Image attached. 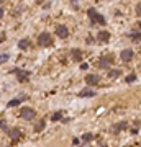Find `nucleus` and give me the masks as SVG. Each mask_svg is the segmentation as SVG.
Returning a JSON list of instances; mask_svg holds the SVG:
<instances>
[{"label": "nucleus", "instance_id": "obj_1", "mask_svg": "<svg viewBox=\"0 0 141 147\" xmlns=\"http://www.w3.org/2000/svg\"><path fill=\"white\" fill-rule=\"evenodd\" d=\"M87 15H89L90 21H92L94 25H105V16L100 15V13L95 10L94 7H90L89 10H87Z\"/></svg>", "mask_w": 141, "mask_h": 147}, {"label": "nucleus", "instance_id": "obj_2", "mask_svg": "<svg viewBox=\"0 0 141 147\" xmlns=\"http://www.w3.org/2000/svg\"><path fill=\"white\" fill-rule=\"evenodd\" d=\"M20 116L26 121H33L36 118V111L33 110V108H30V106H23L20 110Z\"/></svg>", "mask_w": 141, "mask_h": 147}, {"label": "nucleus", "instance_id": "obj_3", "mask_svg": "<svg viewBox=\"0 0 141 147\" xmlns=\"http://www.w3.org/2000/svg\"><path fill=\"white\" fill-rule=\"evenodd\" d=\"M12 72L16 75V79H18V82H21V84H25V82H28L30 80V70H23V69H13Z\"/></svg>", "mask_w": 141, "mask_h": 147}, {"label": "nucleus", "instance_id": "obj_4", "mask_svg": "<svg viewBox=\"0 0 141 147\" xmlns=\"http://www.w3.org/2000/svg\"><path fill=\"white\" fill-rule=\"evenodd\" d=\"M38 44L40 46H43V47H48V46H51L52 44V38H51V34L49 33H41L40 36H38Z\"/></svg>", "mask_w": 141, "mask_h": 147}, {"label": "nucleus", "instance_id": "obj_5", "mask_svg": "<svg viewBox=\"0 0 141 147\" xmlns=\"http://www.w3.org/2000/svg\"><path fill=\"white\" fill-rule=\"evenodd\" d=\"M112 64H113V57H112V56H102V57L99 59L100 69H107V70H108Z\"/></svg>", "mask_w": 141, "mask_h": 147}, {"label": "nucleus", "instance_id": "obj_6", "mask_svg": "<svg viewBox=\"0 0 141 147\" xmlns=\"http://www.w3.org/2000/svg\"><path fill=\"white\" fill-rule=\"evenodd\" d=\"M56 36L61 38V39L69 38V28L66 26V25H58V26H56Z\"/></svg>", "mask_w": 141, "mask_h": 147}, {"label": "nucleus", "instance_id": "obj_7", "mask_svg": "<svg viewBox=\"0 0 141 147\" xmlns=\"http://www.w3.org/2000/svg\"><path fill=\"white\" fill-rule=\"evenodd\" d=\"M133 56H135V53H133L131 49H123L120 53V57H121L123 62H130L131 59H133Z\"/></svg>", "mask_w": 141, "mask_h": 147}, {"label": "nucleus", "instance_id": "obj_8", "mask_svg": "<svg viewBox=\"0 0 141 147\" xmlns=\"http://www.w3.org/2000/svg\"><path fill=\"white\" fill-rule=\"evenodd\" d=\"M126 127H128L126 121H118V123H115V124L112 126V131L115 132V134H118V132H121L123 129H126Z\"/></svg>", "mask_w": 141, "mask_h": 147}, {"label": "nucleus", "instance_id": "obj_9", "mask_svg": "<svg viewBox=\"0 0 141 147\" xmlns=\"http://www.w3.org/2000/svg\"><path fill=\"white\" fill-rule=\"evenodd\" d=\"M100 82V77L97 74H89L87 77H85V84L87 85H97Z\"/></svg>", "mask_w": 141, "mask_h": 147}, {"label": "nucleus", "instance_id": "obj_10", "mask_svg": "<svg viewBox=\"0 0 141 147\" xmlns=\"http://www.w3.org/2000/svg\"><path fill=\"white\" fill-rule=\"evenodd\" d=\"M8 136H10V139H13V141H16V139H20L21 137V131H20V127H10L8 129Z\"/></svg>", "mask_w": 141, "mask_h": 147}, {"label": "nucleus", "instance_id": "obj_11", "mask_svg": "<svg viewBox=\"0 0 141 147\" xmlns=\"http://www.w3.org/2000/svg\"><path fill=\"white\" fill-rule=\"evenodd\" d=\"M97 38H99V41L100 42H108L110 41V33L108 31H105V30H102V31H99L97 33Z\"/></svg>", "mask_w": 141, "mask_h": 147}, {"label": "nucleus", "instance_id": "obj_12", "mask_svg": "<svg viewBox=\"0 0 141 147\" xmlns=\"http://www.w3.org/2000/svg\"><path fill=\"white\" fill-rule=\"evenodd\" d=\"M82 51L80 49H72L71 51V57H72V61H76V62H80L82 61Z\"/></svg>", "mask_w": 141, "mask_h": 147}, {"label": "nucleus", "instance_id": "obj_13", "mask_svg": "<svg viewBox=\"0 0 141 147\" xmlns=\"http://www.w3.org/2000/svg\"><path fill=\"white\" fill-rule=\"evenodd\" d=\"M77 95L80 98H92V96H95V92L94 90H82V92H79Z\"/></svg>", "mask_w": 141, "mask_h": 147}, {"label": "nucleus", "instance_id": "obj_14", "mask_svg": "<svg viewBox=\"0 0 141 147\" xmlns=\"http://www.w3.org/2000/svg\"><path fill=\"white\" fill-rule=\"evenodd\" d=\"M30 46H31V42H30V39H28V38H23V39H20V41H18V47H20L21 51H23V49H28Z\"/></svg>", "mask_w": 141, "mask_h": 147}, {"label": "nucleus", "instance_id": "obj_15", "mask_svg": "<svg viewBox=\"0 0 141 147\" xmlns=\"http://www.w3.org/2000/svg\"><path fill=\"white\" fill-rule=\"evenodd\" d=\"M44 126H46V121H44V119L36 121V124H35V131H36V132L43 131V129H44Z\"/></svg>", "mask_w": 141, "mask_h": 147}, {"label": "nucleus", "instance_id": "obj_16", "mask_svg": "<svg viewBox=\"0 0 141 147\" xmlns=\"http://www.w3.org/2000/svg\"><path fill=\"white\" fill-rule=\"evenodd\" d=\"M90 141H94V134H92V132H85V134H82V142L89 144Z\"/></svg>", "mask_w": 141, "mask_h": 147}, {"label": "nucleus", "instance_id": "obj_17", "mask_svg": "<svg viewBox=\"0 0 141 147\" xmlns=\"http://www.w3.org/2000/svg\"><path fill=\"white\" fill-rule=\"evenodd\" d=\"M120 75H121V70H120V69H112V70H108V77H112V79L120 77Z\"/></svg>", "mask_w": 141, "mask_h": 147}, {"label": "nucleus", "instance_id": "obj_18", "mask_svg": "<svg viewBox=\"0 0 141 147\" xmlns=\"http://www.w3.org/2000/svg\"><path fill=\"white\" fill-rule=\"evenodd\" d=\"M51 119L52 121H61L63 119V111H56V113H52Z\"/></svg>", "mask_w": 141, "mask_h": 147}, {"label": "nucleus", "instance_id": "obj_19", "mask_svg": "<svg viewBox=\"0 0 141 147\" xmlns=\"http://www.w3.org/2000/svg\"><path fill=\"white\" fill-rule=\"evenodd\" d=\"M21 103V100L20 98H13V100H10L8 101V106H10V108H13V106H18Z\"/></svg>", "mask_w": 141, "mask_h": 147}, {"label": "nucleus", "instance_id": "obj_20", "mask_svg": "<svg viewBox=\"0 0 141 147\" xmlns=\"http://www.w3.org/2000/svg\"><path fill=\"white\" fill-rule=\"evenodd\" d=\"M130 36H131V39H133L135 42H138V41H140V30H136V31H133V33L130 34Z\"/></svg>", "mask_w": 141, "mask_h": 147}, {"label": "nucleus", "instance_id": "obj_21", "mask_svg": "<svg viewBox=\"0 0 141 147\" xmlns=\"http://www.w3.org/2000/svg\"><path fill=\"white\" fill-rule=\"evenodd\" d=\"M136 79H138V77H136V74L133 72V74H130V75L126 77V82H128V84H133V82H136Z\"/></svg>", "mask_w": 141, "mask_h": 147}, {"label": "nucleus", "instance_id": "obj_22", "mask_svg": "<svg viewBox=\"0 0 141 147\" xmlns=\"http://www.w3.org/2000/svg\"><path fill=\"white\" fill-rule=\"evenodd\" d=\"M8 59H10V56H8V54H0V64L7 62Z\"/></svg>", "mask_w": 141, "mask_h": 147}, {"label": "nucleus", "instance_id": "obj_23", "mask_svg": "<svg viewBox=\"0 0 141 147\" xmlns=\"http://www.w3.org/2000/svg\"><path fill=\"white\" fill-rule=\"evenodd\" d=\"M0 129L8 131V126H7V121H5V119H0Z\"/></svg>", "mask_w": 141, "mask_h": 147}, {"label": "nucleus", "instance_id": "obj_24", "mask_svg": "<svg viewBox=\"0 0 141 147\" xmlns=\"http://www.w3.org/2000/svg\"><path fill=\"white\" fill-rule=\"evenodd\" d=\"M3 15H5V10H3V7H0V20L3 18Z\"/></svg>", "mask_w": 141, "mask_h": 147}, {"label": "nucleus", "instance_id": "obj_25", "mask_svg": "<svg viewBox=\"0 0 141 147\" xmlns=\"http://www.w3.org/2000/svg\"><path fill=\"white\" fill-rule=\"evenodd\" d=\"M5 39H7V38H5V33H2V34H0V42H3Z\"/></svg>", "mask_w": 141, "mask_h": 147}, {"label": "nucleus", "instance_id": "obj_26", "mask_svg": "<svg viewBox=\"0 0 141 147\" xmlns=\"http://www.w3.org/2000/svg\"><path fill=\"white\" fill-rule=\"evenodd\" d=\"M35 2H36L38 5H41V3H43V2H44V0H35Z\"/></svg>", "mask_w": 141, "mask_h": 147}, {"label": "nucleus", "instance_id": "obj_27", "mask_svg": "<svg viewBox=\"0 0 141 147\" xmlns=\"http://www.w3.org/2000/svg\"><path fill=\"white\" fill-rule=\"evenodd\" d=\"M123 147H133V146H123Z\"/></svg>", "mask_w": 141, "mask_h": 147}, {"label": "nucleus", "instance_id": "obj_28", "mask_svg": "<svg viewBox=\"0 0 141 147\" xmlns=\"http://www.w3.org/2000/svg\"><path fill=\"white\" fill-rule=\"evenodd\" d=\"M0 119H2V113H0Z\"/></svg>", "mask_w": 141, "mask_h": 147}]
</instances>
